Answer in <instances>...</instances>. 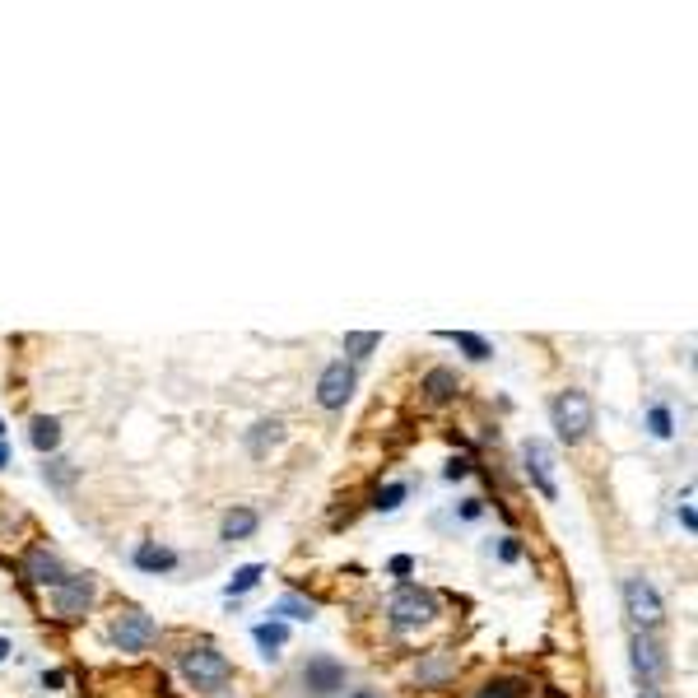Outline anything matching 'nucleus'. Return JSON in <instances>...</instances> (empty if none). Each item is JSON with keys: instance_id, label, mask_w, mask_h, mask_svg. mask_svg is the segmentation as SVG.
I'll use <instances>...</instances> for the list:
<instances>
[{"instance_id": "nucleus-13", "label": "nucleus", "mask_w": 698, "mask_h": 698, "mask_svg": "<svg viewBox=\"0 0 698 698\" xmlns=\"http://www.w3.org/2000/svg\"><path fill=\"white\" fill-rule=\"evenodd\" d=\"M457 675V657L452 652H433L429 661H419V685H443Z\"/></svg>"}, {"instance_id": "nucleus-33", "label": "nucleus", "mask_w": 698, "mask_h": 698, "mask_svg": "<svg viewBox=\"0 0 698 698\" xmlns=\"http://www.w3.org/2000/svg\"><path fill=\"white\" fill-rule=\"evenodd\" d=\"M5 461H10V447H5V443H0V466H5Z\"/></svg>"}, {"instance_id": "nucleus-28", "label": "nucleus", "mask_w": 698, "mask_h": 698, "mask_svg": "<svg viewBox=\"0 0 698 698\" xmlns=\"http://www.w3.org/2000/svg\"><path fill=\"white\" fill-rule=\"evenodd\" d=\"M461 517H466V522L470 517H480V498H466V503H461Z\"/></svg>"}, {"instance_id": "nucleus-21", "label": "nucleus", "mask_w": 698, "mask_h": 698, "mask_svg": "<svg viewBox=\"0 0 698 698\" xmlns=\"http://www.w3.org/2000/svg\"><path fill=\"white\" fill-rule=\"evenodd\" d=\"M275 615H284V619H312V615H317V605H312L308 596H284V601H275Z\"/></svg>"}, {"instance_id": "nucleus-15", "label": "nucleus", "mask_w": 698, "mask_h": 698, "mask_svg": "<svg viewBox=\"0 0 698 698\" xmlns=\"http://www.w3.org/2000/svg\"><path fill=\"white\" fill-rule=\"evenodd\" d=\"M135 568H145V573H168V568H177V554L159 550V545H140V550H135Z\"/></svg>"}, {"instance_id": "nucleus-12", "label": "nucleus", "mask_w": 698, "mask_h": 698, "mask_svg": "<svg viewBox=\"0 0 698 698\" xmlns=\"http://www.w3.org/2000/svg\"><path fill=\"white\" fill-rule=\"evenodd\" d=\"M280 443H284V424H280V419H261V424L247 433V452H252V457H266L270 447H280Z\"/></svg>"}, {"instance_id": "nucleus-7", "label": "nucleus", "mask_w": 698, "mask_h": 698, "mask_svg": "<svg viewBox=\"0 0 698 698\" xmlns=\"http://www.w3.org/2000/svg\"><path fill=\"white\" fill-rule=\"evenodd\" d=\"M354 387H359V373H354V363L336 359V363H326L322 382H317V401H322L326 410H340V405L354 396Z\"/></svg>"}, {"instance_id": "nucleus-27", "label": "nucleus", "mask_w": 698, "mask_h": 698, "mask_svg": "<svg viewBox=\"0 0 698 698\" xmlns=\"http://www.w3.org/2000/svg\"><path fill=\"white\" fill-rule=\"evenodd\" d=\"M466 470H470V461H466V457H457V461H452V466H447V480H461Z\"/></svg>"}, {"instance_id": "nucleus-8", "label": "nucleus", "mask_w": 698, "mask_h": 698, "mask_svg": "<svg viewBox=\"0 0 698 698\" xmlns=\"http://www.w3.org/2000/svg\"><path fill=\"white\" fill-rule=\"evenodd\" d=\"M94 591V578H66L56 587V619H66V624L84 619V610L94 605Z\"/></svg>"}, {"instance_id": "nucleus-6", "label": "nucleus", "mask_w": 698, "mask_h": 698, "mask_svg": "<svg viewBox=\"0 0 698 698\" xmlns=\"http://www.w3.org/2000/svg\"><path fill=\"white\" fill-rule=\"evenodd\" d=\"M522 461H526V475H531V484L540 489V498H559V480H554V452L550 443H540V438H526L522 447Z\"/></svg>"}, {"instance_id": "nucleus-4", "label": "nucleus", "mask_w": 698, "mask_h": 698, "mask_svg": "<svg viewBox=\"0 0 698 698\" xmlns=\"http://www.w3.org/2000/svg\"><path fill=\"white\" fill-rule=\"evenodd\" d=\"M154 633H159V624H154L145 610H121V615L112 619V643H117L121 652H145V647L154 643Z\"/></svg>"}, {"instance_id": "nucleus-35", "label": "nucleus", "mask_w": 698, "mask_h": 698, "mask_svg": "<svg viewBox=\"0 0 698 698\" xmlns=\"http://www.w3.org/2000/svg\"><path fill=\"white\" fill-rule=\"evenodd\" d=\"M0 433H5V424H0Z\"/></svg>"}, {"instance_id": "nucleus-30", "label": "nucleus", "mask_w": 698, "mask_h": 698, "mask_svg": "<svg viewBox=\"0 0 698 698\" xmlns=\"http://www.w3.org/2000/svg\"><path fill=\"white\" fill-rule=\"evenodd\" d=\"M410 568H415V564H410L405 554H396V559H391V573H401V578H405V573H410Z\"/></svg>"}, {"instance_id": "nucleus-18", "label": "nucleus", "mask_w": 698, "mask_h": 698, "mask_svg": "<svg viewBox=\"0 0 698 698\" xmlns=\"http://www.w3.org/2000/svg\"><path fill=\"white\" fill-rule=\"evenodd\" d=\"M256 531V512L252 508H233L224 517V540H247Z\"/></svg>"}, {"instance_id": "nucleus-10", "label": "nucleus", "mask_w": 698, "mask_h": 698, "mask_svg": "<svg viewBox=\"0 0 698 698\" xmlns=\"http://www.w3.org/2000/svg\"><path fill=\"white\" fill-rule=\"evenodd\" d=\"M303 685L312 694H336V689H345V666L336 657H312L308 671H303Z\"/></svg>"}, {"instance_id": "nucleus-1", "label": "nucleus", "mask_w": 698, "mask_h": 698, "mask_svg": "<svg viewBox=\"0 0 698 698\" xmlns=\"http://www.w3.org/2000/svg\"><path fill=\"white\" fill-rule=\"evenodd\" d=\"M550 419H554V429H559L564 443H582V438L596 429V405H591L587 391L568 387V391H559V396L550 401Z\"/></svg>"}, {"instance_id": "nucleus-19", "label": "nucleus", "mask_w": 698, "mask_h": 698, "mask_svg": "<svg viewBox=\"0 0 698 698\" xmlns=\"http://www.w3.org/2000/svg\"><path fill=\"white\" fill-rule=\"evenodd\" d=\"M447 340H452V345L457 349H466L470 359L480 363V359H489V354H494V349H489V340H480V336H470V331H443Z\"/></svg>"}, {"instance_id": "nucleus-32", "label": "nucleus", "mask_w": 698, "mask_h": 698, "mask_svg": "<svg viewBox=\"0 0 698 698\" xmlns=\"http://www.w3.org/2000/svg\"><path fill=\"white\" fill-rule=\"evenodd\" d=\"M10 652H14V647H10V643H5V638H0V661L10 657Z\"/></svg>"}, {"instance_id": "nucleus-2", "label": "nucleus", "mask_w": 698, "mask_h": 698, "mask_svg": "<svg viewBox=\"0 0 698 698\" xmlns=\"http://www.w3.org/2000/svg\"><path fill=\"white\" fill-rule=\"evenodd\" d=\"M182 675H187V680H191V685H196V689H205V694H215V689H224V685H229L233 666H229V657H224L219 647L201 643V647H187V652H182Z\"/></svg>"}, {"instance_id": "nucleus-11", "label": "nucleus", "mask_w": 698, "mask_h": 698, "mask_svg": "<svg viewBox=\"0 0 698 698\" xmlns=\"http://www.w3.org/2000/svg\"><path fill=\"white\" fill-rule=\"evenodd\" d=\"M24 578H28V582H38V587H61L70 573L61 568V559H56L52 550H33V554L24 559Z\"/></svg>"}, {"instance_id": "nucleus-23", "label": "nucleus", "mask_w": 698, "mask_h": 698, "mask_svg": "<svg viewBox=\"0 0 698 698\" xmlns=\"http://www.w3.org/2000/svg\"><path fill=\"white\" fill-rule=\"evenodd\" d=\"M522 694H526V680L512 675V680H494V685H484L475 698H522Z\"/></svg>"}, {"instance_id": "nucleus-26", "label": "nucleus", "mask_w": 698, "mask_h": 698, "mask_svg": "<svg viewBox=\"0 0 698 698\" xmlns=\"http://www.w3.org/2000/svg\"><path fill=\"white\" fill-rule=\"evenodd\" d=\"M680 522H685V531H698V517H694V508H689V494H685V503H680Z\"/></svg>"}, {"instance_id": "nucleus-24", "label": "nucleus", "mask_w": 698, "mask_h": 698, "mask_svg": "<svg viewBox=\"0 0 698 698\" xmlns=\"http://www.w3.org/2000/svg\"><path fill=\"white\" fill-rule=\"evenodd\" d=\"M401 503H405V484H387V489H377V498H373L377 512H396Z\"/></svg>"}, {"instance_id": "nucleus-5", "label": "nucleus", "mask_w": 698, "mask_h": 698, "mask_svg": "<svg viewBox=\"0 0 698 698\" xmlns=\"http://www.w3.org/2000/svg\"><path fill=\"white\" fill-rule=\"evenodd\" d=\"M438 615V596L424 587H401L396 591V601H391V619L401 624V629H415V624H429Z\"/></svg>"}, {"instance_id": "nucleus-17", "label": "nucleus", "mask_w": 698, "mask_h": 698, "mask_svg": "<svg viewBox=\"0 0 698 698\" xmlns=\"http://www.w3.org/2000/svg\"><path fill=\"white\" fill-rule=\"evenodd\" d=\"M28 443L38 447V452H56V447H61V424H56V419H33Z\"/></svg>"}, {"instance_id": "nucleus-3", "label": "nucleus", "mask_w": 698, "mask_h": 698, "mask_svg": "<svg viewBox=\"0 0 698 698\" xmlns=\"http://www.w3.org/2000/svg\"><path fill=\"white\" fill-rule=\"evenodd\" d=\"M624 610H629V619L638 624V633H652L661 624V596H657V587L638 573V578H624Z\"/></svg>"}, {"instance_id": "nucleus-20", "label": "nucleus", "mask_w": 698, "mask_h": 698, "mask_svg": "<svg viewBox=\"0 0 698 698\" xmlns=\"http://www.w3.org/2000/svg\"><path fill=\"white\" fill-rule=\"evenodd\" d=\"M377 345H382L377 331H349V336H345V354H354V359H368Z\"/></svg>"}, {"instance_id": "nucleus-16", "label": "nucleus", "mask_w": 698, "mask_h": 698, "mask_svg": "<svg viewBox=\"0 0 698 698\" xmlns=\"http://www.w3.org/2000/svg\"><path fill=\"white\" fill-rule=\"evenodd\" d=\"M424 391H429V401H452V396H457V373H452V368H433L429 377H424Z\"/></svg>"}, {"instance_id": "nucleus-25", "label": "nucleus", "mask_w": 698, "mask_h": 698, "mask_svg": "<svg viewBox=\"0 0 698 698\" xmlns=\"http://www.w3.org/2000/svg\"><path fill=\"white\" fill-rule=\"evenodd\" d=\"M647 424H652V433H657V438H671V410H666V405H652Z\"/></svg>"}, {"instance_id": "nucleus-34", "label": "nucleus", "mask_w": 698, "mask_h": 698, "mask_svg": "<svg viewBox=\"0 0 698 698\" xmlns=\"http://www.w3.org/2000/svg\"><path fill=\"white\" fill-rule=\"evenodd\" d=\"M354 698H377V694H368V689H359V694H354Z\"/></svg>"}, {"instance_id": "nucleus-31", "label": "nucleus", "mask_w": 698, "mask_h": 698, "mask_svg": "<svg viewBox=\"0 0 698 698\" xmlns=\"http://www.w3.org/2000/svg\"><path fill=\"white\" fill-rule=\"evenodd\" d=\"M638 698H666V694H661V689H652V685H647V689H643V694H638Z\"/></svg>"}, {"instance_id": "nucleus-14", "label": "nucleus", "mask_w": 698, "mask_h": 698, "mask_svg": "<svg viewBox=\"0 0 698 698\" xmlns=\"http://www.w3.org/2000/svg\"><path fill=\"white\" fill-rule=\"evenodd\" d=\"M284 643H289V629H284L280 619H266V624H256V647H261L270 661L280 657V647H284Z\"/></svg>"}, {"instance_id": "nucleus-22", "label": "nucleus", "mask_w": 698, "mask_h": 698, "mask_svg": "<svg viewBox=\"0 0 698 698\" xmlns=\"http://www.w3.org/2000/svg\"><path fill=\"white\" fill-rule=\"evenodd\" d=\"M261 573H266V564H242L238 573H233V582L224 591H229V596H242V591H252L256 582H261Z\"/></svg>"}, {"instance_id": "nucleus-29", "label": "nucleus", "mask_w": 698, "mask_h": 698, "mask_svg": "<svg viewBox=\"0 0 698 698\" xmlns=\"http://www.w3.org/2000/svg\"><path fill=\"white\" fill-rule=\"evenodd\" d=\"M498 554H503V559H508V564H512V559L522 554V545H517V540H503V550H498Z\"/></svg>"}, {"instance_id": "nucleus-9", "label": "nucleus", "mask_w": 698, "mask_h": 698, "mask_svg": "<svg viewBox=\"0 0 698 698\" xmlns=\"http://www.w3.org/2000/svg\"><path fill=\"white\" fill-rule=\"evenodd\" d=\"M666 666H671V661H666V647H661L652 633H638V638H633V671L652 685V680L666 675Z\"/></svg>"}]
</instances>
